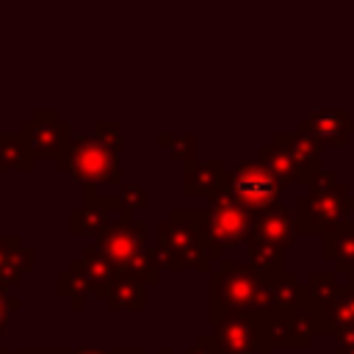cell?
I'll return each mask as SVG.
<instances>
[{
    "instance_id": "6da1fadb",
    "label": "cell",
    "mask_w": 354,
    "mask_h": 354,
    "mask_svg": "<svg viewBox=\"0 0 354 354\" xmlns=\"http://www.w3.org/2000/svg\"><path fill=\"white\" fill-rule=\"evenodd\" d=\"M152 254L160 268L210 274L213 263L207 257V246L202 238V210H171V216L158 224V241L152 246Z\"/></svg>"
},
{
    "instance_id": "7a4b0ae2",
    "label": "cell",
    "mask_w": 354,
    "mask_h": 354,
    "mask_svg": "<svg viewBox=\"0 0 354 354\" xmlns=\"http://www.w3.org/2000/svg\"><path fill=\"white\" fill-rule=\"evenodd\" d=\"M97 249L116 266L119 274H127L147 288L158 282L160 266L147 243V224L136 221L133 213L119 216L97 235Z\"/></svg>"
},
{
    "instance_id": "3957f363",
    "label": "cell",
    "mask_w": 354,
    "mask_h": 354,
    "mask_svg": "<svg viewBox=\"0 0 354 354\" xmlns=\"http://www.w3.org/2000/svg\"><path fill=\"white\" fill-rule=\"evenodd\" d=\"M310 191L296 199V230L299 235H326L337 230L354 210V196L335 171H318L307 185Z\"/></svg>"
},
{
    "instance_id": "277c9868",
    "label": "cell",
    "mask_w": 354,
    "mask_h": 354,
    "mask_svg": "<svg viewBox=\"0 0 354 354\" xmlns=\"http://www.w3.org/2000/svg\"><path fill=\"white\" fill-rule=\"evenodd\" d=\"M210 324L227 315H241V313H257V299H260V279L249 263H235V260H218V268L210 274Z\"/></svg>"
},
{
    "instance_id": "5b68a950",
    "label": "cell",
    "mask_w": 354,
    "mask_h": 354,
    "mask_svg": "<svg viewBox=\"0 0 354 354\" xmlns=\"http://www.w3.org/2000/svg\"><path fill=\"white\" fill-rule=\"evenodd\" d=\"M202 210V238L207 246L210 263L224 260V252L232 246H241L249 241L252 232V213L232 199L227 185L207 199Z\"/></svg>"
},
{
    "instance_id": "8992f818",
    "label": "cell",
    "mask_w": 354,
    "mask_h": 354,
    "mask_svg": "<svg viewBox=\"0 0 354 354\" xmlns=\"http://www.w3.org/2000/svg\"><path fill=\"white\" fill-rule=\"evenodd\" d=\"M58 169L86 185H97V183L119 185L122 183L119 152L105 147L97 136H72L58 158Z\"/></svg>"
},
{
    "instance_id": "52a82bcc",
    "label": "cell",
    "mask_w": 354,
    "mask_h": 354,
    "mask_svg": "<svg viewBox=\"0 0 354 354\" xmlns=\"http://www.w3.org/2000/svg\"><path fill=\"white\" fill-rule=\"evenodd\" d=\"M310 288L318 299V332L321 335H337L348 326H354V288L346 282V277H337L329 271H313Z\"/></svg>"
},
{
    "instance_id": "ba28073f",
    "label": "cell",
    "mask_w": 354,
    "mask_h": 354,
    "mask_svg": "<svg viewBox=\"0 0 354 354\" xmlns=\"http://www.w3.org/2000/svg\"><path fill=\"white\" fill-rule=\"evenodd\" d=\"M227 191L249 213H260V210L271 207L274 202H279V191L282 188L260 160L238 158L232 163V169L227 171Z\"/></svg>"
},
{
    "instance_id": "9c48e42d",
    "label": "cell",
    "mask_w": 354,
    "mask_h": 354,
    "mask_svg": "<svg viewBox=\"0 0 354 354\" xmlns=\"http://www.w3.org/2000/svg\"><path fill=\"white\" fill-rule=\"evenodd\" d=\"M210 343L216 354H271L274 351V346L266 337V326L254 313L218 318L213 324Z\"/></svg>"
},
{
    "instance_id": "30bf717a",
    "label": "cell",
    "mask_w": 354,
    "mask_h": 354,
    "mask_svg": "<svg viewBox=\"0 0 354 354\" xmlns=\"http://www.w3.org/2000/svg\"><path fill=\"white\" fill-rule=\"evenodd\" d=\"M19 136L25 138L33 158H55L58 160L64 147L72 138V124L66 119H61L55 111L41 108V111H33L19 124Z\"/></svg>"
},
{
    "instance_id": "8fae6325",
    "label": "cell",
    "mask_w": 354,
    "mask_h": 354,
    "mask_svg": "<svg viewBox=\"0 0 354 354\" xmlns=\"http://www.w3.org/2000/svg\"><path fill=\"white\" fill-rule=\"evenodd\" d=\"M296 213L282 205V202H274L271 207L260 210V213H252V232L249 238L252 241H260V243H268L274 249H293L296 246Z\"/></svg>"
},
{
    "instance_id": "7c38bea8",
    "label": "cell",
    "mask_w": 354,
    "mask_h": 354,
    "mask_svg": "<svg viewBox=\"0 0 354 354\" xmlns=\"http://www.w3.org/2000/svg\"><path fill=\"white\" fill-rule=\"evenodd\" d=\"M351 116L346 108H324L299 119L296 130L318 141L321 147H346L351 138Z\"/></svg>"
},
{
    "instance_id": "4fadbf2b",
    "label": "cell",
    "mask_w": 354,
    "mask_h": 354,
    "mask_svg": "<svg viewBox=\"0 0 354 354\" xmlns=\"http://www.w3.org/2000/svg\"><path fill=\"white\" fill-rule=\"evenodd\" d=\"M271 141L290 155V160L296 166V183L310 185L315 180V174L324 171V163H321V149L324 147L318 141H313L310 136L293 130V133H274Z\"/></svg>"
},
{
    "instance_id": "5bb4252c",
    "label": "cell",
    "mask_w": 354,
    "mask_h": 354,
    "mask_svg": "<svg viewBox=\"0 0 354 354\" xmlns=\"http://www.w3.org/2000/svg\"><path fill=\"white\" fill-rule=\"evenodd\" d=\"M69 271L83 282V288H86L88 296H102V299H105L111 282L119 277L116 266L97 246H86L83 254L69 263Z\"/></svg>"
},
{
    "instance_id": "9a60e30c",
    "label": "cell",
    "mask_w": 354,
    "mask_h": 354,
    "mask_svg": "<svg viewBox=\"0 0 354 354\" xmlns=\"http://www.w3.org/2000/svg\"><path fill=\"white\" fill-rule=\"evenodd\" d=\"M124 205L119 199H111V196H94V185H86V205L83 207H75L69 213V230L75 235H100L111 221V213L113 210H122Z\"/></svg>"
},
{
    "instance_id": "2e32d148",
    "label": "cell",
    "mask_w": 354,
    "mask_h": 354,
    "mask_svg": "<svg viewBox=\"0 0 354 354\" xmlns=\"http://www.w3.org/2000/svg\"><path fill=\"white\" fill-rule=\"evenodd\" d=\"M224 185H227V169H224L221 158H210V160L194 158L183 166V194L185 196L210 199Z\"/></svg>"
},
{
    "instance_id": "e0dca14e",
    "label": "cell",
    "mask_w": 354,
    "mask_h": 354,
    "mask_svg": "<svg viewBox=\"0 0 354 354\" xmlns=\"http://www.w3.org/2000/svg\"><path fill=\"white\" fill-rule=\"evenodd\" d=\"M321 246V257L332 260V271L337 277L354 274V221H343L337 230L326 232Z\"/></svg>"
},
{
    "instance_id": "ac0fdd59",
    "label": "cell",
    "mask_w": 354,
    "mask_h": 354,
    "mask_svg": "<svg viewBox=\"0 0 354 354\" xmlns=\"http://www.w3.org/2000/svg\"><path fill=\"white\" fill-rule=\"evenodd\" d=\"M33 266V252L19 241V235H0V285H17Z\"/></svg>"
},
{
    "instance_id": "d6986e66",
    "label": "cell",
    "mask_w": 354,
    "mask_h": 354,
    "mask_svg": "<svg viewBox=\"0 0 354 354\" xmlns=\"http://www.w3.org/2000/svg\"><path fill=\"white\" fill-rule=\"evenodd\" d=\"M105 301L116 313H141L147 307V285L127 277V274H119L111 282V288L105 293Z\"/></svg>"
},
{
    "instance_id": "ffe728a7",
    "label": "cell",
    "mask_w": 354,
    "mask_h": 354,
    "mask_svg": "<svg viewBox=\"0 0 354 354\" xmlns=\"http://www.w3.org/2000/svg\"><path fill=\"white\" fill-rule=\"evenodd\" d=\"M257 160L271 171V177L279 183V188H288L290 183H296V166H293L290 155L282 147H277L274 141H268L257 149Z\"/></svg>"
},
{
    "instance_id": "44dd1931",
    "label": "cell",
    "mask_w": 354,
    "mask_h": 354,
    "mask_svg": "<svg viewBox=\"0 0 354 354\" xmlns=\"http://www.w3.org/2000/svg\"><path fill=\"white\" fill-rule=\"evenodd\" d=\"M243 246H246V263L257 274H279V271H285V252L282 249H274V246L252 241V238Z\"/></svg>"
},
{
    "instance_id": "7402d4cb",
    "label": "cell",
    "mask_w": 354,
    "mask_h": 354,
    "mask_svg": "<svg viewBox=\"0 0 354 354\" xmlns=\"http://www.w3.org/2000/svg\"><path fill=\"white\" fill-rule=\"evenodd\" d=\"M33 166V155L25 144V138L19 133L14 136H0V171H8V169H22L28 171Z\"/></svg>"
},
{
    "instance_id": "603a6c76",
    "label": "cell",
    "mask_w": 354,
    "mask_h": 354,
    "mask_svg": "<svg viewBox=\"0 0 354 354\" xmlns=\"http://www.w3.org/2000/svg\"><path fill=\"white\" fill-rule=\"evenodd\" d=\"M158 141H160V147H169L171 149V158H180L183 163H188V160L196 158L199 141H196L194 133H185V136H160Z\"/></svg>"
},
{
    "instance_id": "cb8c5ba5",
    "label": "cell",
    "mask_w": 354,
    "mask_h": 354,
    "mask_svg": "<svg viewBox=\"0 0 354 354\" xmlns=\"http://www.w3.org/2000/svg\"><path fill=\"white\" fill-rule=\"evenodd\" d=\"M94 136L105 144V147H111V149H122V124L119 122H113V119H100L97 122V127H94Z\"/></svg>"
},
{
    "instance_id": "d4e9b609",
    "label": "cell",
    "mask_w": 354,
    "mask_h": 354,
    "mask_svg": "<svg viewBox=\"0 0 354 354\" xmlns=\"http://www.w3.org/2000/svg\"><path fill=\"white\" fill-rule=\"evenodd\" d=\"M119 202L127 207V210H144L147 207V191L138 185V183H122V196Z\"/></svg>"
},
{
    "instance_id": "484cf974",
    "label": "cell",
    "mask_w": 354,
    "mask_h": 354,
    "mask_svg": "<svg viewBox=\"0 0 354 354\" xmlns=\"http://www.w3.org/2000/svg\"><path fill=\"white\" fill-rule=\"evenodd\" d=\"M332 337H335V354H354V326H348Z\"/></svg>"
},
{
    "instance_id": "4316f807",
    "label": "cell",
    "mask_w": 354,
    "mask_h": 354,
    "mask_svg": "<svg viewBox=\"0 0 354 354\" xmlns=\"http://www.w3.org/2000/svg\"><path fill=\"white\" fill-rule=\"evenodd\" d=\"M17 307H19V299H14L8 290L0 293V332H3V326H6V321H8V313L17 310Z\"/></svg>"
},
{
    "instance_id": "83f0119b",
    "label": "cell",
    "mask_w": 354,
    "mask_h": 354,
    "mask_svg": "<svg viewBox=\"0 0 354 354\" xmlns=\"http://www.w3.org/2000/svg\"><path fill=\"white\" fill-rule=\"evenodd\" d=\"M108 354H147V351L136 346V348H113V351H108Z\"/></svg>"
},
{
    "instance_id": "f1b7e54d",
    "label": "cell",
    "mask_w": 354,
    "mask_h": 354,
    "mask_svg": "<svg viewBox=\"0 0 354 354\" xmlns=\"http://www.w3.org/2000/svg\"><path fill=\"white\" fill-rule=\"evenodd\" d=\"M72 354H108V351H102V348H75Z\"/></svg>"
},
{
    "instance_id": "f546056e",
    "label": "cell",
    "mask_w": 354,
    "mask_h": 354,
    "mask_svg": "<svg viewBox=\"0 0 354 354\" xmlns=\"http://www.w3.org/2000/svg\"><path fill=\"white\" fill-rule=\"evenodd\" d=\"M39 354H72L66 348H39Z\"/></svg>"
},
{
    "instance_id": "4dcf8cb0",
    "label": "cell",
    "mask_w": 354,
    "mask_h": 354,
    "mask_svg": "<svg viewBox=\"0 0 354 354\" xmlns=\"http://www.w3.org/2000/svg\"><path fill=\"white\" fill-rule=\"evenodd\" d=\"M0 354H39V348H36V351H3V348H0Z\"/></svg>"
},
{
    "instance_id": "1f68e13d",
    "label": "cell",
    "mask_w": 354,
    "mask_h": 354,
    "mask_svg": "<svg viewBox=\"0 0 354 354\" xmlns=\"http://www.w3.org/2000/svg\"><path fill=\"white\" fill-rule=\"evenodd\" d=\"M346 282H348V285L354 288V274H348V277H346Z\"/></svg>"
},
{
    "instance_id": "d6a6232c",
    "label": "cell",
    "mask_w": 354,
    "mask_h": 354,
    "mask_svg": "<svg viewBox=\"0 0 354 354\" xmlns=\"http://www.w3.org/2000/svg\"><path fill=\"white\" fill-rule=\"evenodd\" d=\"M158 354H171V348H169V346H163V348H160Z\"/></svg>"
},
{
    "instance_id": "836d02e7",
    "label": "cell",
    "mask_w": 354,
    "mask_h": 354,
    "mask_svg": "<svg viewBox=\"0 0 354 354\" xmlns=\"http://www.w3.org/2000/svg\"><path fill=\"white\" fill-rule=\"evenodd\" d=\"M0 293H6V288H3V285H0Z\"/></svg>"
},
{
    "instance_id": "e575fe53",
    "label": "cell",
    "mask_w": 354,
    "mask_h": 354,
    "mask_svg": "<svg viewBox=\"0 0 354 354\" xmlns=\"http://www.w3.org/2000/svg\"><path fill=\"white\" fill-rule=\"evenodd\" d=\"M351 133H354V124H351Z\"/></svg>"
}]
</instances>
